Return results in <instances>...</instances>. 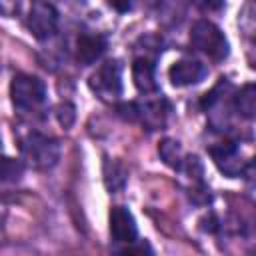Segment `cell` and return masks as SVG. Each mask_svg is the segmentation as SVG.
Instances as JSON below:
<instances>
[{
  "label": "cell",
  "instance_id": "cell-11",
  "mask_svg": "<svg viewBox=\"0 0 256 256\" xmlns=\"http://www.w3.org/2000/svg\"><path fill=\"white\" fill-rule=\"evenodd\" d=\"M136 106H138V122H142L150 130L160 128L166 122V116L170 112V106L164 98L146 100L144 104H136Z\"/></svg>",
  "mask_w": 256,
  "mask_h": 256
},
{
  "label": "cell",
  "instance_id": "cell-3",
  "mask_svg": "<svg viewBox=\"0 0 256 256\" xmlns=\"http://www.w3.org/2000/svg\"><path fill=\"white\" fill-rule=\"evenodd\" d=\"M10 98L20 112H34L46 102V86L38 76L16 74L10 82Z\"/></svg>",
  "mask_w": 256,
  "mask_h": 256
},
{
  "label": "cell",
  "instance_id": "cell-9",
  "mask_svg": "<svg viewBox=\"0 0 256 256\" xmlns=\"http://www.w3.org/2000/svg\"><path fill=\"white\" fill-rule=\"evenodd\" d=\"M108 48V40L102 34H80L76 38V60L82 66L94 64Z\"/></svg>",
  "mask_w": 256,
  "mask_h": 256
},
{
  "label": "cell",
  "instance_id": "cell-15",
  "mask_svg": "<svg viewBox=\"0 0 256 256\" xmlns=\"http://www.w3.org/2000/svg\"><path fill=\"white\" fill-rule=\"evenodd\" d=\"M118 256H154V250L148 240H134L130 244H124L118 250Z\"/></svg>",
  "mask_w": 256,
  "mask_h": 256
},
{
  "label": "cell",
  "instance_id": "cell-6",
  "mask_svg": "<svg viewBox=\"0 0 256 256\" xmlns=\"http://www.w3.org/2000/svg\"><path fill=\"white\" fill-rule=\"evenodd\" d=\"M216 168L228 176V178H236V176H242L244 172V160L240 156V150L236 146V142H230V140H224V142H218V144H212L208 148Z\"/></svg>",
  "mask_w": 256,
  "mask_h": 256
},
{
  "label": "cell",
  "instance_id": "cell-7",
  "mask_svg": "<svg viewBox=\"0 0 256 256\" xmlns=\"http://www.w3.org/2000/svg\"><path fill=\"white\" fill-rule=\"evenodd\" d=\"M206 74H208L206 66L194 58H182V60L174 62L168 70V78H170L172 86H176V88L198 84L206 78Z\"/></svg>",
  "mask_w": 256,
  "mask_h": 256
},
{
  "label": "cell",
  "instance_id": "cell-5",
  "mask_svg": "<svg viewBox=\"0 0 256 256\" xmlns=\"http://www.w3.org/2000/svg\"><path fill=\"white\" fill-rule=\"evenodd\" d=\"M30 34L38 40H48L58 28V10L50 2H34L26 16Z\"/></svg>",
  "mask_w": 256,
  "mask_h": 256
},
{
  "label": "cell",
  "instance_id": "cell-10",
  "mask_svg": "<svg viewBox=\"0 0 256 256\" xmlns=\"http://www.w3.org/2000/svg\"><path fill=\"white\" fill-rule=\"evenodd\" d=\"M132 80L136 84V88L144 94L156 92L158 84H156V66L152 58L146 56H138L132 62Z\"/></svg>",
  "mask_w": 256,
  "mask_h": 256
},
{
  "label": "cell",
  "instance_id": "cell-12",
  "mask_svg": "<svg viewBox=\"0 0 256 256\" xmlns=\"http://www.w3.org/2000/svg\"><path fill=\"white\" fill-rule=\"evenodd\" d=\"M234 108L244 118H254L256 116V84H246L236 92Z\"/></svg>",
  "mask_w": 256,
  "mask_h": 256
},
{
  "label": "cell",
  "instance_id": "cell-13",
  "mask_svg": "<svg viewBox=\"0 0 256 256\" xmlns=\"http://www.w3.org/2000/svg\"><path fill=\"white\" fill-rule=\"evenodd\" d=\"M104 182L110 192H118L126 184V170L118 160H106L104 162Z\"/></svg>",
  "mask_w": 256,
  "mask_h": 256
},
{
  "label": "cell",
  "instance_id": "cell-14",
  "mask_svg": "<svg viewBox=\"0 0 256 256\" xmlns=\"http://www.w3.org/2000/svg\"><path fill=\"white\" fill-rule=\"evenodd\" d=\"M158 154H160V158H162L168 166H172L174 170H178V168L182 166V162H184V154H182L180 142H178V140H172V138H164V140L160 142Z\"/></svg>",
  "mask_w": 256,
  "mask_h": 256
},
{
  "label": "cell",
  "instance_id": "cell-19",
  "mask_svg": "<svg viewBox=\"0 0 256 256\" xmlns=\"http://www.w3.org/2000/svg\"><path fill=\"white\" fill-rule=\"evenodd\" d=\"M110 6L112 8H116V10H120V12H126V10H130L132 6H130V2H124V4H120V2H110Z\"/></svg>",
  "mask_w": 256,
  "mask_h": 256
},
{
  "label": "cell",
  "instance_id": "cell-2",
  "mask_svg": "<svg viewBox=\"0 0 256 256\" xmlns=\"http://www.w3.org/2000/svg\"><path fill=\"white\" fill-rule=\"evenodd\" d=\"M190 42L198 52L206 54L214 62H222L230 52V46H228V40H226L224 32L214 22L204 20V18L196 20L192 24Z\"/></svg>",
  "mask_w": 256,
  "mask_h": 256
},
{
  "label": "cell",
  "instance_id": "cell-16",
  "mask_svg": "<svg viewBox=\"0 0 256 256\" xmlns=\"http://www.w3.org/2000/svg\"><path fill=\"white\" fill-rule=\"evenodd\" d=\"M22 162L14 160V158H4V166H2V180L10 182V180H18L22 176Z\"/></svg>",
  "mask_w": 256,
  "mask_h": 256
},
{
  "label": "cell",
  "instance_id": "cell-4",
  "mask_svg": "<svg viewBox=\"0 0 256 256\" xmlns=\"http://www.w3.org/2000/svg\"><path fill=\"white\" fill-rule=\"evenodd\" d=\"M90 90L102 100H116L122 94V64L118 60H106L88 80Z\"/></svg>",
  "mask_w": 256,
  "mask_h": 256
},
{
  "label": "cell",
  "instance_id": "cell-18",
  "mask_svg": "<svg viewBox=\"0 0 256 256\" xmlns=\"http://www.w3.org/2000/svg\"><path fill=\"white\" fill-rule=\"evenodd\" d=\"M242 178H244L250 186H256V156H254L250 162H246L244 172H242Z\"/></svg>",
  "mask_w": 256,
  "mask_h": 256
},
{
  "label": "cell",
  "instance_id": "cell-8",
  "mask_svg": "<svg viewBox=\"0 0 256 256\" xmlns=\"http://www.w3.org/2000/svg\"><path fill=\"white\" fill-rule=\"evenodd\" d=\"M108 224H110V234L116 242L120 244H130L136 240L138 228H136V220L132 216V212L124 206H114L110 210L108 216Z\"/></svg>",
  "mask_w": 256,
  "mask_h": 256
},
{
  "label": "cell",
  "instance_id": "cell-17",
  "mask_svg": "<svg viewBox=\"0 0 256 256\" xmlns=\"http://www.w3.org/2000/svg\"><path fill=\"white\" fill-rule=\"evenodd\" d=\"M56 118H58V122H60L64 128H70V126H72V122H74V118H76L74 106H72L70 102L60 104V106L56 108Z\"/></svg>",
  "mask_w": 256,
  "mask_h": 256
},
{
  "label": "cell",
  "instance_id": "cell-1",
  "mask_svg": "<svg viewBox=\"0 0 256 256\" xmlns=\"http://www.w3.org/2000/svg\"><path fill=\"white\" fill-rule=\"evenodd\" d=\"M22 160L36 168V170H48L52 168L58 158H60V144L56 138L40 134V132H30L24 136L20 144Z\"/></svg>",
  "mask_w": 256,
  "mask_h": 256
}]
</instances>
